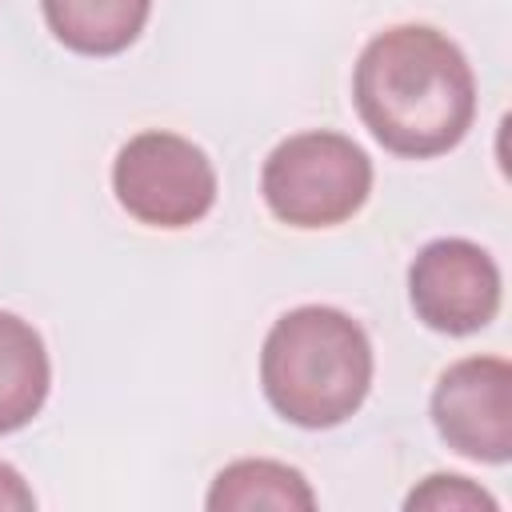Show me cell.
Masks as SVG:
<instances>
[{
	"label": "cell",
	"mask_w": 512,
	"mask_h": 512,
	"mask_svg": "<svg viewBox=\"0 0 512 512\" xmlns=\"http://www.w3.org/2000/svg\"><path fill=\"white\" fill-rule=\"evenodd\" d=\"M364 128L396 156L428 160L456 148L476 116V76L444 32L396 24L372 36L352 72Z\"/></svg>",
	"instance_id": "1"
},
{
	"label": "cell",
	"mask_w": 512,
	"mask_h": 512,
	"mask_svg": "<svg viewBox=\"0 0 512 512\" xmlns=\"http://www.w3.org/2000/svg\"><path fill=\"white\" fill-rule=\"evenodd\" d=\"M28 508H36L32 488L24 484V476L12 464L0 460V512H28Z\"/></svg>",
	"instance_id": "11"
},
{
	"label": "cell",
	"mask_w": 512,
	"mask_h": 512,
	"mask_svg": "<svg viewBox=\"0 0 512 512\" xmlns=\"http://www.w3.org/2000/svg\"><path fill=\"white\" fill-rule=\"evenodd\" d=\"M404 508L408 512H416V508H432V512H444V508L448 512L484 508V512H496V500L484 488H476L472 480H464V476H428L420 488L408 492Z\"/></svg>",
	"instance_id": "10"
},
{
	"label": "cell",
	"mask_w": 512,
	"mask_h": 512,
	"mask_svg": "<svg viewBox=\"0 0 512 512\" xmlns=\"http://www.w3.org/2000/svg\"><path fill=\"white\" fill-rule=\"evenodd\" d=\"M432 424L468 460L512 456V368L500 356H468L444 368L432 392Z\"/></svg>",
	"instance_id": "6"
},
{
	"label": "cell",
	"mask_w": 512,
	"mask_h": 512,
	"mask_svg": "<svg viewBox=\"0 0 512 512\" xmlns=\"http://www.w3.org/2000/svg\"><path fill=\"white\" fill-rule=\"evenodd\" d=\"M48 32L80 56H116L148 24L152 0H40Z\"/></svg>",
	"instance_id": "8"
},
{
	"label": "cell",
	"mask_w": 512,
	"mask_h": 512,
	"mask_svg": "<svg viewBox=\"0 0 512 512\" xmlns=\"http://www.w3.org/2000/svg\"><path fill=\"white\" fill-rule=\"evenodd\" d=\"M212 512H252V508H316V492L308 488L304 472L280 464V460H236L220 468V476L208 488Z\"/></svg>",
	"instance_id": "9"
},
{
	"label": "cell",
	"mask_w": 512,
	"mask_h": 512,
	"mask_svg": "<svg viewBox=\"0 0 512 512\" xmlns=\"http://www.w3.org/2000/svg\"><path fill=\"white\" fill-rule=\"evenodd\" d=\"M264 204L292 228H336L372 192V160L344 132H296L280 140L260 172Z\"/></svg>",
	"instance_id": "3"
},
{
	"label": "cell",
	"mask_w": 512,
	"mask_h": 512,
	"mask_svg": "<svg viewBox=\"0 0 512 512\" xmlns=\"http://www.w3.org/2000/svg\"><path fill=\"white\" fill-rule=\"evenodd\" d=\"M260 384L288 424L336 428L372 388L368 332L340 308L300 304L268 328L260 348Z\"/></svg>",
	"instance_id": "2"
},
{
	"label": "cell",
	"mask_w": 512,
	"mask_h": 512,
	"mask_svg": "<svg viewBox=\"0 0 512 512\" xmlns=\"http://www.w3.org/2000/svg\"><path fill=\"white\" fill-rule=\"evenodd\" d=\"M48 388L52 364L40 332L20 316L0 312V436L32 424L48 400Z\"/></svg>",
	"instance_id": "7"
},
{
	"label": "cell",
	"mask_w": 512,
	"mask_h": 512,
	"mask_svg": "<svg viewBox=\"0 0 512 512\" xmlns=\"http://www.w3.org/2000/svg\"><path fill=\"white\" fill-rule=\"evenodd\" d=\"M408 296L432 332L468 336L492 324L500 308V268L480 244L444 236L416 252L408 268Z\"/></svg>",
	"instance_id": "5"
},
{
	"label": "cell",
	"mask_w": 512,
	"mask_h": 512,
	"mask_svg": "<svg viewBox=\"0 0 512 512\" xmlns=\"http://www.w3.org/2000/svg\"><path fill=\"white\" fill-rule=\"evenodd\" d=\"M112 192L148 228H188L216 204V168L192 140L152 128L116 152Z\"/></svg>",
	"instance_id": "4"
}]
</instances>
